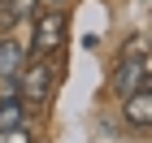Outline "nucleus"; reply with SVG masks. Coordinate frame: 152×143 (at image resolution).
Returning <instances> with one entry per match:
<instances>
[{"label":"nucleus","mask_w":152,"mask_h":143,"mask_svg":"<svg viewBox=\"0 0 152 143\" xmlns=\"http://www.w3.org/2000/svg\"><path fill=\"white\" fill-rule=\"evenodd\" d=\"M65 30H70V13H65V9H44L35 17L31 52H35V57H52V52L65 44Z\"/></svg>","instance_id":"f257e3e1"},{"label":"nucleus","mask_w":152,"mask_h":143,"mask_svg":"<svg viewBox=\"0 0 152 143\" xmlns=\"http://www.w3.org/2000/svg\"><path fill=\"white\" fill-rule=\"evenodd\" d=\"M18 95H22V104H48L52 100V65H44V61H35V65H22V74H18Z\"/></svg>","instance_id":"f03ea898"},{"label":"nucleus","mask_w":152,"mask_h":143,"mask_svg":"<svg viewBox=\"0 0 152 143\" xmlns=\"http://www.w3.org/2000/svg\"><path fill=\"white\" fill-rule=\"evenodd\" d=\"M148 78H152V61L143 57H122V65H117V74H113V91L117 95H130V91H139V87H148Z\"/></svg>","instance_id":"7ed1b4c3"},{"label":"nucleus","mask_w":152,"mask_h":143,"mask_svg":"<svg viewBox=\"0 0 152 143\" xmlns=\"http://www.w3.org/2000/svg\"><path fill=\"white\" fill-rule=\"evenodd\" d=\"M122 117H126L130 126H139V130H148V126H152V91H148V87L122 95Z\"/></svg>","instance_id":"20e7f679"},{"label":"nucleus","mask_w":152,"mask_h":143,"mask_svg":"<svg viewBox=\"0 0 152 143\" xmlns=\"http://www.w3.org/2000/svg\"><path fill=\"white\" fill-rule=\"evenodd\" d=\"M22 65H26V52L18 48V39H0V83H18Z\"/></svg>","instance_id":"39448f33"},{"label":"nucleus","mask_w":152,"mask_h":143,"mask_svg":"<svg viewBox=\"0 0 152 143\" xmlns=\"http://www.w3.org/2000/svg\"><path fill=\"white\" fill-rule=\"evenodd\" d=\"M26 121V104L18 91H4L0 95V130H9V126H22Z\"/></svg>","instance_id":"423d86ee"},{"label":"nucleus","mask_w":152,"mask_h":143,"mask_svg":"<svg viewBox=\"0 0 152 143\" xmlns=\"http://www.w3.org/2000/svg\"><path fill=\"white\" fill-rule=\"evenodd\" d=\"M44 0H4V13L9 17H35Z\"/></svg>","instance_id":"0eeeda50"},{"label":"nucleus","mask_w":152,"mask_h":143,"mask_svg":"<svg viewBox=\"0 0 152 143\" xmlns=\"http://www.w3.org/2000/svg\"><path fill=\"white\" fill-rule=\"evenodd\" d=\"M0 143H35V134H31V126H9V130H0Z\"/></svg>","instance_id":"6e6552de"}]
</instances>
